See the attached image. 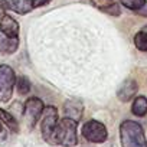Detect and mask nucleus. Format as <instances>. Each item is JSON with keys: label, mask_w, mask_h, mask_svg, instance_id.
Listing matches in <instances>:
<instances>
[{"label": "nucleus", "mask_w": 147, "mask_h": 147, "mask_svg": "<svg viewBox=\"0 0 147 147\" xmlns=\"http://www.w3.org/2000/svg\"><path fill=\"white\" fill-rule=\"evenodd\" d=\"M77 127H78V121L72 120V118H62L58 121L56 128L52 134V140L51 144H59L63 147H74L78 143V137H77Z\"/></svg>", "instance_id": "f257e3e1"}, {"label": "nucleus", "mask_w": 147, "mask_h": 147, "mask_svg": "<svg viewBox=\"0 0 147 147\" xmlns=\"http://www.w3.org/2000/svg\"><path fill=\"white\" fill-rule=\"evenodd\" d=\"M121 147H147L143 127L133 120H125L120 125Z\"/></svg>", "instance_id": "f03ea898"}, {"label": "nucleus", "mask_w": 147, "mask_h": 147, "mask_svg": "<svg viewBox=\"0 0 147 147\" xmlns=\"http://www.w3.org/2000/svg\"><path fill=\"white\" fill-rule=\"evenodd\" d=\"M15 85H16L15 71L6 63L0 65V102H9L12 100Z\"/></svg>", "instance_id": "7ed1b4c3"}, {"label": "nucleus", "mask_w": 147, "mask_h": 147, "mask_svg": "<svg viewBox=\"0 0 147 147\" xmlns=\"http://www.w3.org/2000/svg\"><path fill=\"white\" fill-rule=\"evenodd\" d=\"M43 108H45V104L38 97H30L25 102L22 117H23V121H25V124H26V127L29 130H32L36 125L38 120L40 118V115L43 113Z\"/></svg>", "instance_id": "20e7f679"}, {"label": "nucleus", "mask_w": 147, "mask_h": 147, "mask_svg": "<svg viewBox=\"0 0 147 147\" xmlns=\"http://www.w3.org/2000/svg\"><path fill=\"white\" fill-rule=\"evenodd\" d=\"M82 137L90 141V143H94V144H101L104 141H107L108 138V131H107V127L101 123V121H97V120H90L87 121L84 125H82Z\"/></svg>", "instance_id": "39448f33"}, {"label": "nucleus", "mask_w": 147, "mask_h": 147, "mask_svg": "<svg viewBox=\"0 0 147 147\" xmlns=\"http://www.w3.org/2000/svg\"><path fill=\"white\" fill-rule=\"evenodd\" d=\"M59 121V115H58V108L53 105H48L43 108L42 113V123H40V131H42V137L43 140H46L48 143H51L52 140V134L56 128V124Z\"/></svg>", "instance_id": "423d86ee"}, {"label": "nucleus", "mask_w": 147, "mask_h": 147, "mask_svg": "<svg viewBox=\"0 0 147 147\" xmlns=\"http://www.w3.org/2000/svg\"><path fill=\"white\" fill-rule=\"evenodd\" d=\"M19 23L16 19H13L10 15H2L0 18V32L2 35L7 36V38H18L19 36Z\"/></svg>", "instance_id": "0eeeda50"}, {"label": "nucleus", "mask_w": 147, "mask_h": 147, "mask_svg": "<svg viewBox=\"0 0 147 147\" xmlns=\"http://www.w3.org/2000/svg\"><path fill=\"white\" fill-rule=\"evenodd\" d=\"M138 91V84L136 80H125L117 90V98L121 102H128Z\"/></svg>", "instance_id": "6e6552de"}, {"label": "nucleus", "mask_w": 147, "mask_h": 147, "mask_svg": "<svg viewBox=\"0 0 147 147\" xmlns=\"http://www.w3.org/2000/svg\"><path fill=\"white\" fill-rule=\"evenodd\" d=\"M63 113H65V117L80 121L84 113V105L80 100H75V98L66 100L63 104Z\"/></svg>", "instance_id": "1a4fd4ad"}, {"label": "nucleus", "mask_w": 147, "mask_h": 147, "mask_svg": "<svg viewBox=\"0 0 147 147\" xmlns=\"http://www.w3.org/2000/svg\"><path fill=\"white\" fill-rule=\"evenodd\" d=\"M19 48V39L18 38H7L3 35V38H0V52L2 53H13Z\"/></svg>", "instance_id": "9d476101"}, {"label": "nucleus", "mask_w": 147, "mask_h": 147, "mask_svg": "<svg viewBox=\"0 0 147 147\" xmlns=\"http://www.w3.org/2000/svg\"><path fill=\"white\" fill-rule=\"evenodd\" d=\"M9 6L12 10H15L19 15H26L33 9L32 0H9Z\"/></svg>", "instance_id": "9b49d317"}, {"label": "nucleus", "mask_w": 147, "mask_h": 147, "mask_svg": "<svg viewBox=\"0 0 147 147\" xmlns=\"http://www.w3.org/2000/svg\"><path fill=\"white\" fill-rule=\"evenodd\" d=\"M131 113L137 117H144L147 114V98L144 95H138L134 98L131 105Z\"/></svg>", "instance_id": "f8f14e48"}, {"label": "nucleus", "mask_w": 147, "mask_h": 147, "mask_svg": "<svg viewBox=\"0 0 147 147\" xmlns=\"http://www.w3.org/2000/svg\"><path fill=\"white\" fill-rule=\"evenodd\" d=\"M0 121H2L5 125L9 127V130H12L13 133H19V123L15 118L13 114H10L9 111L0 108Z\"/></svg>", "instance_id": "ddd939ff"}, {"label": "nucleus", "mask_w": 147, "mask_h": 147, "mask_svg": "<svg viewBox=\"0 0 147 147\" xmlns=\"http://www.w3.org/2000/svg\"><path fill=\"white\" fill-rule=\"evenodd\" d=\"M16 87H18L19 94L26 95V94H29V92H30L32 84H30V81H29V78H28V77H23V75H22V77L16 78Z\"/></svg>", "instance_id": "4468645a"}, {"label": "nucleus", "mask_w": 147, "mask_h": 147, "mask_svg": "<svg viewBox=\"0 0 147 147\" xmlns=\"http://www.w3.org/2000/svg\"><path fill=\"white\" fill-rule=\"evenodd\" d=\"M134 45L138 51L147 52V32H137L134 36Z\"/></svg>", "instance_id": "2eb2a0df"}, {"label": "nucleus", "mask_w": 147, "mask_h": 147, "mask_svg": "<svg viewBox=\"0 0 147 147\" xmlns=\"http://www.w3.org/2000/svg\"><path fill=\"white\" fill-rule=\"evenodd\" d=\"M118 2L124 6V7H127V9H130V10H134V12H138V10H141V7H144L146 6V0H118Z\"/></svg>", "instance_id": "dca6fc26"}, {"label": "nucleus", "mask_w": 147, "mask_h": 147, "mask_svg": "<svg viewBox=\"0 0 147 147\" xmlns=\"http://www.w3.org/2000/svg\"><path fill=\"white\" fill-rule=\"evenodd\" d=\"M101 10H102L104 13H108V15H113V16H120V15H121L120 6H118L117 3H114V2H111V3H108V5H104V6L101 7Z\"/></svg>", "instance_id": "f3484780"}, {"label": "nucleus", "mask_w": 147, "mask_h": 147, "mask_svg": "<svg viewBox=\"0 0 147 147\" xmlns=\"http://www.w3.org/2000/svg\"><path fill=\"white\" fill-rule=\"evenodd\" d=\"M52 2V0H32V7L33 9H38V7H42V6H46Z\"/></svg>", "instance_id": "a211bd4d"}, {"label": "nucleus", "mask_w": 147, "mask_h": 147, "mask_svg": "<svg viewBox=\"0 0 147 147\" xmlns=\"http://www.w3.org/2000/svg\"><path fill=\"white\" fill-rule=\"evenodd\" d=\"M10 6H9V2L6 0H0V13H5L6 10H9Z\"/></svg>", "instance_id": "6ab92c4d"}, {"label": "nucleus", "mask_w": 147, "mask_h": 147, "mask_svg": "<svg viewBox=\"0 0 147 147\" xmlns=\"http://www.w3.org/2000/svg\"><path fill=\"white\" fill-rule=\"evenodd\" d=\"M0 136H6V133H5V128H3V123L2 121H0Z\"/></svg>", "instance_id": "aec40b11"}]
</instances>
